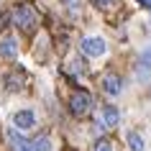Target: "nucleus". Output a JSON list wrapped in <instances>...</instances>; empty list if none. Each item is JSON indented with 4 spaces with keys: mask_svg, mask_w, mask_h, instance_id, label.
Returning a JSON list of instances; mask_svg holds the SVG:
<instances>
[{
    "mask_svg": "<svg viewBox=\"0 0 151 151\" xmlns=\"http://www.w3.org/2000/svg\"><path fill=\"white\" fill-rule=\"evenodd\" d=\"M136 80H138V82H149L151 80V46L143 49L141 56H138V64H136Z\"/></svg>",
    "mask_w": 151,
    "mask_h": 151,
    "instance_id": "20e7f679",
    "label": "nucleus"
},
{
    "mask_svg": "<svg viewBox=\"0 0 151 151\" xmlns=\"http://www.w3.org/2000/svg\"><path fill=\"white\" fill-rule=\"evenodd\" d=\"M90 110H92V95L77 90V92L69 97V113H72V115H77V118H82V115H87Z\"/></svg>",
    "mask_w": 151,
    "mask_h": 151,
    "instance_id": "f257e3e1",
    "label": "nucleus"
},
{
    "mask_svg": "<svg viewBox=\"0 0 151 151\" xmlns=\"http://www.w3.org/2000/svg\"><path fill=\"white\" fill-rule=\"evenodd\" d=\"M95 151H113V143L108 141V138H100V141L95 143Z\"/></svg>",
    "mask_w": 151,
    "mask_h": 151,
    "instance_id": "ddd939ff",
    "label": "nucleus"
},
{
    "mask_svg": "<svg viewBox=\"0 0 151 151\" xmlns=\"http://www.w3.org/2000/svg\"><path fill=\"white\" fill-rule=\"evenodd\" d=\"M5 85H8V90H21L23 74H10V77H5Z\"/></svg>",
    "mask_w": 151,
    "mask_h": 151,
    "instance_id": "f8f14e48",
    "label": "nucleus"
},
{
    "mask_svg": "<svg viewBox=\"0 0 151 151\" xmlns=\"http://www.w3.org/2000/svg\"><path fill=\"white\" fill-rule=\"evenodd\" d=\"M8 21H10V16H8V13H0V31H3V28L8 26Z\"/></svg>",
    "mask_w": 151,
    "mask_h": 151,
    "instance_id": "dca6fc26",
    "label": "nucleus"
},
{
    "mask_svg": "<svg viewBox=\"0 0 151 151\" xmlns=\"http://www.w3.org/2000/svg\"><path fill=\"white\" fill-rule=\"evenodd\" d=\"M8 136L13 141V146H16V151H31V141H26L18 131H8Z\"/></svg>",
    "mask_w": 151,
    "mask_h": 151,
    "instance_id": "6e6552de",
    "label": "nucleus"
},
{
    "mask_svg": "<svg viewBox=\"0 0 151 151\" xmlns=\"http://www.w3.org/2000/svg\"><path fill=\"white\" fill-rule=\"evenodd\" d=\"M64 5H67V8H72V10H77L80 8V0H62Z\"/></svg>",
    "mask_w": 151,
    "mask_h": 151,
    "instance_id": "2eb2a0df",
    "label": "nucleus"
},
{
    "mask_svg": "<svg viewBox=\"0 0 151 151\" xmlns=\"http://www.w3.org/2000/svg\"><path fill=\"white\" fill-rule=\"evenodd\" d=\"M80 46H82V54L90 56V59H95V56H105V51H108V46H105V41L100 39V36H85Z\"/></svg>",
    "mask_w": 151,
    "mask_h": 151,
    "instance_id": "7ed1b4c3",
    "label": "nucleus"
},
{
    "mask_svg": "<svg viewBox=\"0 0 151 151\" xmlns=\"http://www.w3.org/2000/svg\"><path fill=\"white\" fill-rule=\"evenodd\" d=\"M103 90L110 97L120 95V92H123V80H120L118 74H105V77H103Z\"/></svg>",
    "mask_w": 151,
    "mask_h": 151,
    "instance_id": "39448f33",
    "label": "nucleus"
},
{
    "mask_svg": "<svg viewBox=\"0 0 151 151\" xmlns=\"http://www.w3.org/2000/svg\"><path fill=\"white\" fill-rule=\"evenodd\" d=\"M13 21H16L18 28H23V31H33L36 23H39V16H36V10L31 5H18L16 13H13Z\"/></svg>",
    "mask_w": 151,
    "mask_h": 151,
    "instance_id": "f03ea898",
    "label": "nucleus"
},
{
    "mask_svg": "<svg viewBox=\"0 0 151 151\" xmlns=\"http://www.w3.org/2000/svg\"><path fill=\"white\" fill-rule=\"evenodd\" d=\"M31 151H51V141H49L46 136H41L36 141H31Z\"/></svg>",
    "mask_w": 151,
    "mask_h": 151,
    "instance_id": "9b49d317",
    "label": "nucleus"
},
{
    "mask_svg": "<svg viewBox=\"0 0 151 151\" xmlns=\"http://www.w3.org/2000/svg\"><path fill=\"white\" fill-rule=\"evenodd\" d=\"M141 3H143V5H146V8L151 10V0H141Z\"/></svg>",
    "mask_w": 151,
    "mask_h": 151,
    "instance_id": "f3484780",
    "label": "nucleus"
},
{
    "mask_svg": "<svg viewBox=\"0 0 151 151\" xmlns=\"http://www.w3.org/2000/svg\"><path fill=\"white\" fill-rule=\"evenodd\" d=\"M128 146L133 151H143V136L136 133V131H131V133H128Z\"/></svg>",
    "mask_w": 151,
    "mask_h": 151,
    "instance_id": "9d476101",
    "label": "nucleus"
},
{
    "mask_svg": "<svg viewBox=\"0 0 151 151\" xmlns=\"http://www.w3.org/2000/svg\"><path fill=\"white\" fill-rule=\"evenodd\" d=\"M16 54H18V41L13 39V36H8V39L0 41V56H5V59H13Z\"/></svg>",
    "mask_w": 151,
    "mask_h": 151,
    "instance_id": "0eeeda50",
    "label": "nucleus"
},
{
    "mask_svg": "<svg viewBox=\"0 0 151 151\" xmlns=\"http://www.w3.org/2000/svg\"><path fill=\"white\" fill-rule=\"evenodd\" d=\"M118 108H113V105H108V108H105L103 110V120H105V126H115V123H118Z\"/></svg>",
    "mask_w": 151,
    "mask_h": 151,
    "instance_id": "1a4fd4ad",
    "label": "nucleus"
},
{
    "mask_svg": "<svg viewBox=\"0 0 151 151\" xmlns=\"http://www.w3.org/2000/svg\"><path fill=\"white\" fill-rule=\"evenodd\" d=\"M92 5L100 8V10H105V8H110V5H113V0H92Z\"/></svg>",
    "mask_w": 151,
    "mask_h": 151,
    "instance_id": "4468645a",
    "label": "nucleus"
},
{
    "mask_svg": "<svg viewBox=\"0 0 151 151\" xmlns=\"http://www.w3.org/2000/svg\"><path fill=\"white\" fill-rule=\"evenodd\" d=\"M13 123H16V128H21V131H28V128H33V123H36V115H33V110H18L16 115H13Z\"/></svg>",
    "mask_w": 151,
    "mask_h": 151,
    "instance_id": "423d86ee",
    "label": "nucleus"
}]
</instances>
